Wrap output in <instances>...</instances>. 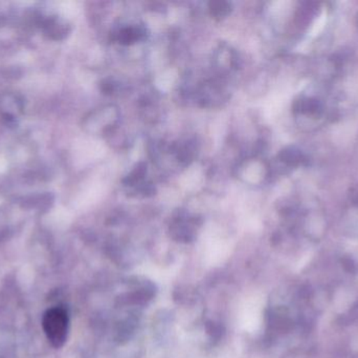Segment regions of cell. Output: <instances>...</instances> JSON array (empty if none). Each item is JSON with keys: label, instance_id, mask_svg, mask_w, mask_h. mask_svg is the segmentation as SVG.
I'll list each match as a JSON object with an SVG mask.
<instances>
[{"label": "cell", "instance_id": "obj_3", "mask_svg": "<svg viewBox=\"0 0 358 358\" xmlns=\"http://www.w3.org/2000/svg\"><path fill=\"white\" fill-rule=\"evenodd\" d=\"M279 158L286 166H289V167H296V166L302 165L306 161L305 156L299 149H294V147L282 151Z\"/></svg>", "mask_w": 358, "mask_h": 358}, {"label": "cell", "instance_id": "obj_5", "mask_svg": "<svg viewBox=\"0 0 358 358\" xmlns=\"http://www.w3.org/2000/svg\"><path fill=\"white\" fill-rule=\"evenodd\" d=\"M210 11L215 18H224L231 13V6L227 1H212L210 2Z\"/></svg>", "mask_w": 358, "mask_h": 358}, {"label": "cell", "instance_id": "obj_4", "mask_svg": "<svg viewBox=\"0 0 358 358\" xmlns=\"http://www.w3.org/2000/svg\"><path fill=\"white\" fill-rule=\"evenodd\" d=\"M144 36V31L141 27H123L117 34V40L120 43L128 46V44L134 43L138 40L143 39Z\"/></svg>", "mask_w": 358, "mask_h": 358}, {"label": "cell", "instance_id": "obj_6", "mask_svg": "<svg viewBox=\"0 0 358 358\" xmlns=\"http://www.w3.org/2000/svg\"><path fill=\"white\" fill-rule=\"evenodd\" d=\"M146 164H138L136 167L132 170L131 174H130L129 176L125 179V180H124V183H125L126 185L136 184V183H138L141 180H143L145 174H146Z\"/></svg>", "mask_w": 358, "mask_h": 358}, {"label": "cell", "instance_id": "obj_2", "mask_svg": "<svg viewBox=\"0 0 358 358\" xmlns=\"http://www.w3.org/2000/svg\"><path fill=\"white\" fill-rule=\"evenodd\" d=\"M42 327L48 342L55 348H61L69 336V317L63 307H52L43 315Z\"/></svg>", "mask_w": 358, "mask_h": 358}, {"label": "cell", "instance_id": "obj_1", "mask_svg": "<svg viewBox=\"0 0 358 358\" xmlns=\"http://www.w3.org/2000/svg\"><path fill=\"white\" fill-rule=\"evenodd\" d=\"M332 104L329 95L313 90V92L300 95L294 101L292 109L303 126L315 130L331 119L334 111Z\"/></svg>", "mask_w": 358, "mask_h": 358}]
</instances>
